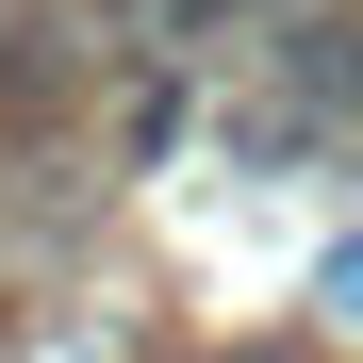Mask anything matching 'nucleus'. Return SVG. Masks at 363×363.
<instances>
[{
  "mask_svg": "<svg viewBox=\"0 0 363 363\" xmlns=\"http://www.w3.org/2000/svg\"><path fill=\"white\" fill-rule=\"evenodd\" d=\"M264 99H281V133H330V116H363V17H297L264 50Z\"/></svg>",
  "mask_w": 363,
  "mask_h": 363,
  "instance_id": "f257e3e1",
  "label": "nucleus"
},
{
  "mask_svg": "<svg viewBox=\"0 0 363 363\" xmlns=\"http://www.w3.org/2000/svg\"><path fill=\"white\" fill-rule=\"evenodd\" d=\"M330 297H347V314H363V248H347V264H330Z\"/></svg>",
  "mask_w": 363,
  "mask_h": 363,
  "instance_id": "f03ea898",
  "label": "nucleus"
}]
</instances>
